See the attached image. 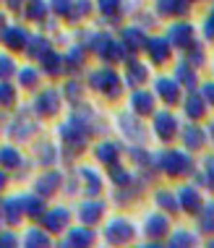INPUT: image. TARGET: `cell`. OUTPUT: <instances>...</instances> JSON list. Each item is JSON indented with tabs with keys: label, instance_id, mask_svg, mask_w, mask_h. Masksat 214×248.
I'll return each mask as SVG.
<instances>
[{
	"label": "cell",
	"instance_id": "cell-1",
	"mask_svg": "<svg viewBox=\"0 0 214 248\" xmlns=\"http://www.w3.org/2000/svg\"><path fill=\"white\" fill-rule=\"evenodd\" d=\"M107 235H110V240H115V238H128V235H133V230H131V225L128 222H123V219H120V222H112L110 225V230H107Z\"/></svg>",
	"mask_w": 214,
	"mask_h": 248
},
{
	"label": "cell",
	"instance_id": "cell-2",
	"mask_svg": "<svg viewBox=\"0 0 214 248\" xmlns=\"http://www.w3.org/2000/svg\"><path fill=\"white\" fill-rule=\"evenodd\" d=\"M157 128L162 131V136H165V139H170V136H172V131H175V120L167 115V112H159V118H157Z\"/></svg>",
	"mask_w": 214,
	"mask_h": 248
},
{
	"label": "cell",
	"instance_id": "cell-3",
	"mask_svg": "<svg viewBox=\"0 0 214 248\" xmlns=\"http://www.w3.org/2000/svg\"><path fill=\"white\" fill-rule=\"evenodd\" d=\"M157 89L162 92V97L167 99V102H175V97H178V94H175V84H172V81H159V84H157Z\"/></svg>",
	"mask_w": 214,
	"mask_h": 248
},
{
	"label": "cell",
	"instance_id": "cell-4",
	"mask_svg": "<svg viewBox=\"0 0 214 248\" xmlns=\"http://www.w3.org/2000/svg\"><path fill=\"white\" fill-rule=\"evenodd\" d=\"M39 107H42V112H52L58 107V97H55V92H47L42 99H39Z\"/></svg>",
	"mask_w": 214,
	"mask_h": 248
},
{
	"label": "cell",
	"instance_id": "cell-5",
	"mask_svg": "<svg viewBox=\"0 0 214 248\" xmlns=\"http://www.w3.org/2000/svg\"><path fill=\"white\" fill-rule=\"evenodd\" d=\"M133 105L138 107V112H149L152 110V97L144 94V92H138V94L133 97Z\"/></svg>",
	"mask_w": 214,
	"mask_h": 248
},
{
	"label": "cell",
	"instance_id": "cell-6",
	"mask_svg": "<svg viewBox=\"0 0 214 248\" xmlns=\"http://www.w3.org/2000/svg\"><path fill=\"white\" fill-rule=\"evenodd\" d=\"M188 112H191L193 118L204 112V102H201V97H199V94H193V97L188 99Z\"/></svg>",
	"mask_w": 214,
	"mask_h": 248
},
{
	"label": "cell",
	"instance_id": "cell-7",
	"mask_svg": "<svg viewBox=\"0 0 214 248\" xmlns=\"http://www.w3.org/2000/svg\"><path fill=\"white\" fill-rule=\"evenodd\" d=\"M165 227H167V219L165 217H154L149 222V235H159V232H165Z\"/></svg>",
	"mask_w": 214,
	"mask_h": 248
},
{
	"label": "cell",
	"instance_id": "cell-8",
	"mask_svg": "<svg viewBox=\"0 0 214 248\" xmlns=\"http://www.w3.org/2000/svg\"><path fill=\"white\" fill-rule=\"evenodd\" d=\"M152 55H154V60H165L167 58V45L154 39V42H152Z\"/></svg>",
	"mask_w": 214,
	"mask_h": 248
},
{
	"label": "cell",
	"instance_id": "cell-9",
	"mask_svg": "<svg viewBox=\"0 0 214 248\" xmlns=\"http://www.w3.org/2000/svg\"><path fill=\"white\" fill-rule=\"evenodd\" d=\"M84 219H86V222H89V219H94V217H99V206L97 204H89V206H84Z\"/></svg>",
	"mask_w": 214,
	"mask_h": 248
},
{
	"label": "cell",
	"instance_id": "cell-10",
	"mask_svg": "<svg viewBox=\"0 0 214 248\" xmlns=\"http://www.w3.org/2000/svg\"><path fill=\"white\" fill-rule=\"evenodd\" d=\"M183 204L188 206V209H193V206H196V193H193V191H183Z\"/></svg>",
	"mask_w": 214,
	"mask_h": 248
},
{
	"label": "cell",
	"instance_id": "cell-11",
	"mask_svg": "<svg viewBox=\"0 0 214 248\" xmlns=\"http://www.w3.org/2000/svg\"><path fill=\"white\" fill-rule=\"evenodd\" d=\"M99 159H105V162H110V159H112V146L110 144L99 146Z\"/></svg>",
	"mask_w": 214,
	"mask_h": 248
},
{
	"label": "cell",
	"instance_id": "cell-12",
	"mask_svg": "<svg viewBox=\"0 0 214 248\" xmlns=\"http://www.w3.org/2000/svg\"><path fill=\"white\" fill-rule=\"evenodd\" d=\"M115 5H118V0H102V8L105 11H115Z\"/></svg>",
	"mask_w": 214,
	"mask_h": 248
},
{
	"label": "cell",
	"instance_id": "cell-13",
	"mask_svg": "<svg viewBox=\"0 0 214 248\" xmlns=\"http://www.w3.org/2000/svg\"><path fill=\"white\" fill-rule=\"evenodd\" d=\"M206 37H214V16L209 18V24H206Z\"/></svg>",
	"mask_w": 214,
	"mask_h": 248
},
{
	"label": "cell",
	"instance_id": "cell-14",
	"mask_svg": "<svg viewBox=\"0 0 214 248\" xmlns=\"http://www.w3.org/2000/svg\"><path fill=\"white\" fill-rule=\"evenodd\" d=\"M206 97H209L212 102H214V86H206Z\"/></svg>",
	"mask_w": 214,
	"mask_h": 248
}]
</instances>
